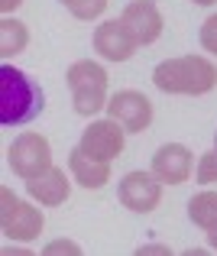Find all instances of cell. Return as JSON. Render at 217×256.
Masks as SVG:
<instances>
[{
    "label": "cell",
    "mask_w": 217,
    "mask_h": 256,
    "mask_svg": "<svg viewBox=\"0 0 217 256\" xmlns=\"http://www.w3.org/2000/svg\"><path fill=\"white\" fill-rule=\"evenodd\" d=\"M46 110V94L26 72L13 68L10 62L0 65V126H23L32 124Z\"/></svg>",
    "instance_id": "6da1fadb"
},
{
    "label": "cell",
    "mask_w": 217,
    "mask_h": 256,
    "mask_svg": "<svg viewBox=\"0 0 217 256\" xmlns=\"http://www.w3.org/2000/svg\"><path fill=\"white\" fill-rule=\"evenodd\" d=\"M152 84L162 94H201L217 88V65L204 56H175L152 68Z\"/></svg>",
    "instance_id": "7a4b0ae2"
},
{
    "label": "cell",
    "mask_w": 217,
    "mask_h": 256,
    "mask_svg": "<svg viewBox=\"0 0 217 256\" xmlns=\"http://www.w3.org/2000/svg\"><path fill=\"white\" fill-rule=\"evenodd\" d=\"M65 82H68V91H72V104H74V114L81 117H91L98 110H107V68L91 58H81V62L68 65L65 72Z\"/></svg>",
    "instance_id": "3957f363"
},
{
    "label": "cell",
    "mask_w": 217,
    "mask_h": 256,
    "mask_svg": "<svg viewBox=\"0 0 217 256\" xmlns=\"http://www.w3.org/2000/svg\"><path fill=\"white\" fill-rule=\"evenodd\" d=\"M42 227H46V218L39 208L20 201L10 188H0V230H4V237L30 244L42 234Z\"/></svg>",
    "instance_id": "277c9868"
},
{
    "label": "cell",
    "mask_w": 217,
    "mask_h": 256,
    "mask_svg": "<svg viewBox=\"0 0 217 256\" xmlns=\"http://www.w3.org/2000/svg\"><path fill=\"white\" fill-rule=\"evenodd\" d=\"M6 162H10L13 175L20 178H39L42 172L52 169V146L39 133H20L6 150Z\"/></svg>",
    "instance_id": "5b68a950"
},
{
    "label": "cell",
    "mask_w": 217,
    "mask_h": 256,
    "mask_svg": "<svg viewBox=\"0 0 217 256\" xmlns=\"http://www.w3.org/2000/svg\"><path fill=\"white\" fill-rule=\"evenodd\" d=\"M124 143H126V130L117 124V120H94L78 140V150L88 152L91 159H100V162H110L124 152Z\"/></svg>",
    "instance_id": "8992f818"
},
{
    "label": "cell",
    "mask_w": 217,
    "mask_h": 256,
    "mask_svg": "<svg viewBox=\"0 0 217 256\" xmlns=\"http://www.w3.org/2000/svg\"><path fill=\"white\" fill-rule=\"evenodd\" d=\"M117 194L124 208H130L136 214H149L162 201V182L152 172H126L117 185Z\"/></svg>",
    "instance_id": "52a82bcc"
},
{
    "label": "cell",
    "mask_w": 217,
    "mask_h": 256,
    "mask_svg": "<svg viewBox=\"0 0 217 256\" xmlns=\"http://www.w3.org/2000/svg\"><path fill=\"white\" fill-rule=\"evenodd\" d=\"M107 117L117 120L126 133H143L152 124V104L140 91H117L107 100Z\"/></svg>",
    "instance_id": "ba28073f"
},
{
    "label": "cell",
    "mask_w": 217,
    "mask_h": 256,
    "mask_svg": "<svg viewBox=\"0 0 217 256\" xmlns=\"http://www.w3.org/2000/svg\"><path fill=\"white\" fill-rule=\"evenodd\" d=\"M192 169H194V156L182 143H166L152 156V175L162 185H185L192 178Z\"/></svg>",
    "instance_id": "9c48e42d"
},
{
    "label": "cell",
    "mask_w": 217,
    "mask_h": 256,
    "mask_svg": "<svg viewBox=\"0 0 217 256\" xmlns=\"http://www.w3.org/2000/svg\"><path fill=\"white\" fill-rule=\"evenodd\" d=\"M120 23L133 32L140 46H152L162 36V13L156 6V0H130L120 13Z\"/></svg>",
    "instance_id": "30bf717a"
},
{
    "label": "cell",
    "mask_w": 217,
    "mask_h": 256,
    "mask_svg": "<svg viewBox=\"0 0 217 256\" xmlns=\"http://www.w3.org/2000/svg\"><path fill=\"white\" fill-rule=\"evenodd\" d=\"M136 49L140 42L120 20H107V23H100L94 30V52L100 58H107V62H126V58H133Z\"/></svg>",
    "instance_id": "8fae6325"
},
{
    "label": "cell",
    "mask_w": 217,
    "mask_h": 256,
    "mask_svg": "<svg viewBox=\"0 0 217 256\" xmlns=\"http://www.w3.org/2000/svg\"><path fill=\"white\" fill-rule=\"evenodd\" d=\"M26 192H30V198L39 201V204L58 208V204H65V201H68L72 185H68V178H65V172L52 166V169L42 172L39 178H30V182H26Z\"/></svg>",
    "instance_id": "7c38bea8"
},
{
    "label": "cell",
    "mask_w": 217,
    "mask_h": 256,
    "mask_svg": "<svg viewBox=\"0 0 217 256\" xmlns=\"http://www.w3.org/2000/svg\"><path fill=\"white\" fill-rule=\"evenodd\" d=\"M68 169H72V175H74V182H78L81 188H88V192H94V188H104L107 182H110V162L91 159L88 152H81L78 146L68 152Z\"/></svg>",
    "instance_id": "4fadbf2b"
},
{
    "label": "cell",
    "mask_w": 217,
    "mask_h": 256,
    "mask_svg": "<svg viewBox=\"0 0 217 256\" xmlns=\"http://www.w3.org/2000/svg\"><path fill=\"white\" fill-rule=\"evenodd\" d=\"M26 46H30V30H26V23H20V20H13V16L0 20V56L13 58V56H20Z\"/></svg>",
    "instance_id": "5bb4252c"
},
{
    "label": "cell",
    "mask_w": 217,
    "mask_h": 256,
    "mask_svg": "<svg viewBox=\"0 0 217 256\" xmlns=\"http://www.w3.org/2000/svg\"><path fill=\"white\" fill-rule=\"evenodd\" d=\"M188 218H192L194 227L211 230V227L217 224V192H198V194H192V201H188Z\"/></svg>",
    "instance_id": "9a60e30c"
},
{
    "label": "cell",
    "mask_w": 217,
    "mask_h": 256,
    "mask_svg": "<svg viewBox=\"0 0 217 256\" xmlns=\"http://www.w3.org/2000/svg\"><path fill=\"white\" fill-rule=\"evenodd\" d=\"M74 20H98L107 10V0H58Z\"/></svg>",
    "instance_id": "2e32d148"
},
{
    "label": "cell",
    "mask_w": 217,
    "mask_h": 256,
    "mask_svg": "<svg viewBox=\"0 0 217 256\" xmlns=\"http://www.w3.org/2000/svg\"><path fill=\"white\" fill-rule=\"evenodd\" d=\"M194 178H198V185H214V182H217V150L204 152V156L198 159V172H194Z\"/></svg>",
    "instance_id": "e0dca14e"
},
{
    "label": "cell",
    "mask_w": 217,
    "mask_h": 256,
    "mask_svg": "<svg viewBox=\"0 0 217 256\" xmlns=\"http://www.w3.org/2000/svg\"><path fill=\"white\" fill-rule=\"evenodd\" d=\"M198 39H201V46H204L211 56H217V13H214V16H208L204 23H201Z\"/></svg>",
    "instance_id": "ac0fdd59"
},
{
    "label": "cell",
    "mask_w": 217,
    "mask_h": 256,
    "mask_svg": "<svg viewBox=\"0 0 217 256\" xmlns=\"http://www.w3.org/2000/svg\"><path fill=\"white\" fill-rule=\"evenodd\" d=\"M42 253H46V256H52V253H74V256H78L81 246H78V244H68V240H56V244H49Z\"/></svg>",
    "instance_id": "d6986e66"
},
{
    "label": "cell",
    "mask_w": 217,
    "mask_h": 256,
    "mask_svg": "<svg viewBox=\"0 0 217 256\" xmlns=\"http://www.w3.org/2000/svg\"><path fill=\"white\" fill-rule=\"evenodd\" d=\"M16 6H23V0H0V10L4 13H13Z\"/></svg>",
    "instance_id": "ffe728a7"
},
{
    "label": "cell",
    "mask_w": 217,
    "mask_h": 256,
    "mask_svg": "<svg viewBox=\"0 0 217 256\" xmlns=\"http://www.w3.org/2000/svg\"><path fill=\"white\" fill-rule=\"evenodd\" d=\"M136 253H168V246H140Z\"/></svg>",
    "instance_id": "44dd1931"
},
{
    "label": "cell",
    "mask_w": 217,
    "mask_h": 256,
    "mask_svg": "<svg viewBox=\"0 0 217 256\" xmlns=\"http://www.w3.org/2000/svg\"><path fill=\"white\" fill-rule=\"evenodd\" d=\"M208 244H211V250H217V224L208 230Z\"/></svg>",
    "instance_id": "7402d4cb"
},
{
    "label": "cell",
    "mask_w": 217,
    "mask_h": 256,
    "mask_svg": "<svg viewBox=\"0 0 217 256\" xmlns=\"http://www.w3.org/2000/svg\"><path fill=\"white\" fill-rule=\"evenodd\" d=\"M192 4H198V6H211V4H217V0H192Z\"/></svg>",
    "instance_id": "603a6c76"
},
{
    "label": "cell",
    "mask_w": 217,
    "mask_h": 256,
    "mask_svg": "<svg viewBox=\"0 0 217 256\" xmlns=\"http://www.w3.org/2000/svg\"><path fill=\"white\" fill-rule=\"evenodd\" d=\"M214 150H217V133H214Z\"/></svg>",
    "instance_id": "cb8c5ba5"
}]
</instances>
